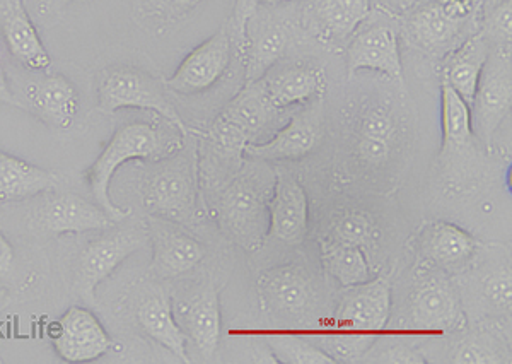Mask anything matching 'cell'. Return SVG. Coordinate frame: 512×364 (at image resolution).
Here are the masks:
<instances>
[{"mask_svg": "<svg viewBox=\"0 0 512 364\" xmlns=\"http://www.w3.org/2000/svg\"><path fill=\"white\" fill-rule=\"evenodd\" d=\"M391 315V284L386 277L345 289L328 334L321 347L335 363H354L366 358L374 339L388 325Z\"/></svg>", "mask_w": 512, "mask_h": 364, "instance_id": "6da1fadb", "label": "cell"}, {"mask_svg": "<svg viewBox=\"0 0 512 364\" xmlns=\"http://www.w3.org/2000/svg\"><path fill=\"white\" fill-rule=\"evenodd\" d=\"M483 0H417L408 7L405 31L425 52L449 53L465 42V31L478 24Z\"/></svg>", "mask_w": 512, "mask_h": 364, "instance_id": "7a4b0ae2", "label": "cell"}, {"mask_svg": "<svg viewBox=\"0 0 512 364\" xmlns=\"http://www.w3.org/2000/svg\"><path fill=\"white\" fill-rule=\"evenodd\" d=\"M161 147L158 130L144 122H134L117 130L111 137L98 159L88 171L89 188L94 202L103 207L115 223H122L128 218L130 211L115 206L110 197L111 180L118 168L134 159H149L156 156Z\"/></svg>", "mask_w": 512, "mask_h": 364, "instance_id": "3957f363", "label": "cell"}, {"mask_svg": "<svg viewBox=\"0 0 512 364\" xmlns=\"http://www.w3.org/2000/svg\"><path fill=\"white\" fill-rule=\"evenodd\" d=\"M98 108L108 115L127 108L156 112L178 127L181 134H187L178 110L164 93L163 84L135 67H115L103 74L98 84Z\"/></svg>", "mask_w": 512, "mask_h": 364, "instance_id": "277c9868", "label": "cell"}, {"mask_svg": "<svg viewBox=\"0 0 512 364\" xmlns=\"http://www.w3.org/2000/svg\"><path fill=\"white\" fill-rule=\"evenodd\" d=\"M511 106V45L492 47L470 105L473 137L490 146L495 132L511 112Z\"/></svg>", "mask_w": 512, "mask_h": 364, "instance_id": "5b68a950", "label": "cell"}, {"mask_svg": "<svg viewBox=\"0 0 512 364\" xmlns=\"http://www.w3.org/2000/svg\"><path fill=\"white\" fill-rule=\"evenodd\" d=\"M149 243L147 228L115 229L82 250L74 274V291L86 305H96V288L117 271L118 265Z\"/></svg>", "mask_w": 512, "mask_h": 364, "instance_id": "8992f818", "label": "cell"}, {"mask_svg": "<svg viewBox=\"0 0 512 364\" xmlns=\"http://www.w3.org/2000/svg\"><path fill=\"white\" fill-rule=\"evenodd\" d=\"M233 59V36L227 30L217 31L188 53L175 74L166 81V88L183 96H195L214 88Z\"/></svg>", "mask_w": 512, "mask_h": 364, "instance_id": "52a82bcc", "label": "cell"}, {"mask_svg": "<svg viewBox=\"0 0 512 364\" xmlns=\"http://www.w3.org/2000/svg\"><path fill=\"white\" fill-rule=\"evenodd\" d=\"M221 223L231 240L248 252L262 247L268 233V202L248 180H236L221 200Z\"/></svg>", "mask_w": 512, "mask_h": 364, "instance_id": "ba28073f", "label": "cell"}, {"mask_svg": "<svg viewBox=\"0 0 512 364\" xmlns=\"http://www.w3.org/2000/svg\"><path fill=\"white\" fill-rule=\"evenodd\" d=\"M410 327L424 334H443L465 323L460 298L444 277H425L415 284L408 305Z\"/></svg>", "mask_w": 512, "mask_h": 364, "instance_id": "9c48e42d", "label": "cell"}, {"mask_svg": "<svg viewBox=\"0 0 512 364\" xmlns=\"http://www.w3.org/2000/svg\"><path fill=\"white\" fill-rule=\"evenodd\" d=\"M52 346L65 363H91L103 358L113 341L93 312L70 306L57 323Z\"/></svg>", "mask_w": 512, "mask_h": 364, "instance_id": "30bf717a", "label": "cell"}, {"mask_svg": "<svg viewBox=\"0 0 512 364\" xmlns=\"http://www.w3.org/2000/svg\"><path fill=\"white\" fill-rule=\"evenodd\" d=\"M147 236L152 247V271L158 276H183L204 260V245L176 228L175 221L151 216Z\"/></svg>", "mask_w": 512, "mask_h": 364, "instance_id": "8fae6325", "label": "cell"}, {"mask_svg": "<svg viewBox=\"0 0 512 364\" xmlns=\"http://www.w3.org/2000/svg\"><path fill=\"white\" fill-rule=\"evenodd\" d=\"M320 141V117L315 110H308L296 113L270 141L246 142L241 151L256 161H297L313 153Z\"/></svg>", "mask_w": 512, "mask_h": 364, "instance_id": "7c38bea8", "label": "cell"}, {"mask_svg": "<svg viewBox=\"0 0 512 364\" xmlns=\"http://www.w3.org/2000/svg\"><path fill=\"white\" fill-rule=\"evenodd\" d=\"M309 204L303 185L280 173L268 200V233L287 245H299L308 235Z\"/></svg>", "mask_w": 512, "mask_h": 364, "instance_id": "4fadbf2b", "label": "cell"}, {"mask_svg": "<svg viewBox=\"0 0 512 364\" xmlns=\"http://www.w3.org/2000/svg\"><path fill=\"white\" fill-rule=\"evenodd\" d=\"M146 207L152 216L169 221H187L195 207V187L187 163L169 165L152 175L144 192Z\"/></svg>", "mask_w": 512, "mask_h": 364, "instance_id": "5bb4252c", "label": "cell"}, {"mask_svg": "<svg viewBox=\"0 0 512 364\" xmlns=\"http://www.w3.org/2000/svg\"><path fill=\"white\" fill-rule=\"evenodd\" d=\"M347 69L350 76L367 69L402 81V57L395 30L390 26L376 24L354 33L347 47Z\"/></svg>", "mask_w": 512, "mask_h": 364, "instance_id": "9a60e30c", "label": "cell"}, {"mask_svg": "<svg viewBox=\"0 0 512 364\" xmlns=\"http://www.w3.org/2000/svg\"><path fill=\"white\" fill-rule=\"evenodd\" d=\"M477 248V240L470 233L448 221L425 224L417 233L420 259L441 271H454L468 264Z\"/></svg>", "mask_w": 512, "mask_h": 364, "instance_id": "2e32d148", "label": "cell"}, {"mask_svg": "<svg viewBox=\"0 0 512 364\" xmlns=\"http://www.w3.org/2000/svg\"><path fill=\"white\" fill-rule=\"evenodd\" d=\"M0 33L12 57L31 71H48L50 53L41 42L23 0L0 2Z\"/></svg>", "mask_w": 512, "mask_h": 364, "instance_id": "e0dca14e", "label": "cell"}, {"mask_svg": "<svg viewBox=\"0 0 512 364\" xmlns=\"http://www.w3.org/2000/svg\"><path fill=\"white\" fill-rule=\"evenodd\" d=\"M41 221L53 235H81L115 226L110 214L96 202L77 194H57L47 200Z\"/></svg>", "mask_w": 512, "mask_h": 364, "instance_id": "ac0fdd59", "label": "cell"}, {"mask_svg": "<svg viewBox=\"0 0 512 364\" xmlns=\"http://www.w3.org/2000/svg\"><path fill=\"white\" fill-rule=\"evenodd\" d=\"M30 110L53 129L65 130L74 124L79 112V94L62 74L45 76L26 88Z\"/></svg>", "mask_w": 512, "mask_h": 364, "instance_id": "d6986e66", "label": "cell"}, {"mask_svg": "<svg viewBox=\"0 0 512 364\" xmlns=\"http://www.w3.org/2000/svg\"><path fill=\"white\" fill-rule=\"evenodd\" d=\"M263 93L275 110L289 106L306 105L325 91V77L320 69L308 65H287L284 69L272 67L260 79Z\"/></svg>", "mask_w": 512, "mask_h": 364, "instance_id": "ffe728a7", "label": "cell"}, {"mask_svg": "<svg viewBox=\"0 0 512 364\" xmlns=\"http://www.w3.org/2000/svg\"><path fill=\"white\" fill-rule=\"evenodd\" d=\"M274 106L270 105L267 96L263 93L260 81L246 84V88L238 94L236 100L231 101L221 118L217 120V127L222 137L246 144V137L255 136L265 125L272 122L275 113Z\"/></svg>", "mask_w": 512, "mask_h": 364, "instance_id": "44dd1931", "label": "cell"}, {"mask_svg": "<svg viewBox=\"0 0 512 364\" xmlns=\"http://www.w3.org/2000/svg\"><path fill=\"white\" fill-rule=\"evenodd\" d=\"M181 329L192 339L205 358H212L219 347L221 337V303L216 288L198 291L181 306Z\"/></svg>", "mask_w": 512, "mask_h": 364, "instance_id": "7402d4cb", "label": "cell"}, {"mask_svg": "<svg viewBox=\"0 0 512 364\" xmlns=\"http://www.w3.org/2000/svg\"><path fill=\"white\" fill-rule=\"evenodd\" d=\"M256 288L263 305L274 312L301 313L311 301L308 277L292 265H282L262 272Z\"/></svg>", "mask_w": 512, "mask_h": 364, "instance_id": "603a6c76", "label": "cell"}, {"mask_svg": "<svg viewBox=\"0 0 512 364\" xmlns=\"http://www.w3.org/2000/svg\"><path fill=\"white\" fill-rule=\"evenodd\" d=\"M490 45L487 38L477 31L466 38L465 42L451 50L443 67V81L460 94L461 98L472 105L477 91L478 79L482 74L485 60L489 57Z\"/></svg>", "mask_w": 512, "mask_h": 364, "instance_id": "cb8c5ba5", "label": "cell"}, {"mask_svg": "<svg viewBox=\"0 0 512 364\" xmlns=\"http://www.w3.org/2000/svg\"><path fill=\"white\" fill-rule=\"evenodd\" d=\"M59 175L0 151V202L31 199L59 185Z\"/></svg>", "mask_w": 512, "mask_h": 364, "instance_id": "d4e9b609", "label": "cell"}, {"mask_svg": "<svg viewBox=\"0 0 512 364\" xmlns=\"http://www.w3.org/2000/svg\"><path fill=\"white\" fill-rule=\"evenodd\" d=\"M137 322L152 341L166 347L183 363H190L187 334L181 329L175 310L164 294H154L140 303Z\"/></svg>", "mask_w": 512, "mask_h": 364, "instance_id": "484cf974", "label": "cell"}, {"mask_svg": "<svg viewBox=\"0 0 512 364\" xmlns=\"http://www.w3.org/2000/svg\"><path fill=\"white\" fill-rule=\"evenodd\" d=\"M321 262L325 271L344 289L354 288L374 277L366 253L355 245L333 240L323 241Z\"/></svg>", "mask_w": 512, "mask_h": 364, "instance_id": "4316f807", "label": "cell"}, {"mask_svg": "<svg viewBox=\"0 0 512 364\" xmlns=\"http://www.w3.org/2000/svg\"><path fill=\"white\" fill-rule=\"evenodd\" d=\"M396 139L395 120L384 108H369L361 118L357 153L367 165H383Z\"/></svg>", "mask_w": 512, "mask_h": 364, "instance_id": "83f0119b", "label": "cell"}, {"mask_svg": "<svg viewBox=\"0 0 512 364\" xmlns=\"http://www.w3.org/2000/svg\"><path fill=\"white\" fill-rule=\"evenodd\" d=\"M287 48V33L279 24H265L246 50V84L256 83L277 65Z\"/></svg>", "mask_w": 512, "mask_h": 364, "instance_id": "f1b7e54d", "label": "cell"}, {"mask_svg": "<svg viewBox=\"0 0 512 364\" xmlns=\"http://www.w3.org/2000/svg\"><path fill=\"white\" fill-rule=\"evenodd\" d=\"M441 106L444 149L465 146L473 137L470 105L448 83L441 81Z\"/></svg>", "mask_w": 512, "mask_h": 364, "instance_id": "f546056e", "label": "cell"}, {"mask_svg": "<svg viewBox=\"0 0 512 364\" xmlns=\"http://www.w3.org/2000/svg\"><path fill=\"white\" fill-rule=\"evenodd\" d=\"M371 12V0H321L320 18L330 35L345 40L359 30Z\"/></svg>", "mask_w": 512, "mask_h": 364, "instance_id": "4dcf8cb0", "label": "cell"}, {"mask_svg": "<svg viewBox=\"0 0 512 364\" xmlns=\"http://www.w3.org/2000/svg\"><path fill=\"white\" fill-rule=\"evenodd\" d=\"M268 347L275 359L284 364H335L328 354L304 337L292 334H274L268 337Z\"/></svg>", "mask_w": 512, "mask_h": 364, "instance_id": "1f68e13d", "label": "cell"}, {"mask_svg": "<svg viewBox=\"0 0 512 364\" xmlns=\"http://www.w3.org/2000/svg\"><path fill=\"white\" fill-rule=\"evenodd\" d=\"M482 33L492 47L511 45L512 2L511 0H492L482 7Z\"/></svg>", "mask_w": 512, "mask_h": 364, "instance_id": "d6a6232c", "label": "cell"}, {"mask_svg": "<svg viewBox=\"0 0 512 364\" xmlns=\"http://www.w3.org/2000/svg\"><path fill=\"white\" fill-rule=\"evenodd\" d=\"M374 224L366 214L361 212H347L333 223L330 235L326 240L340 241L355 247H367L373 243Z\"/></svg>", "mask_w": 512, "mask_h": 364, "instance_id": "836d02e7", "label": "cell"}, {"mask_svg": "<svg viewBox=\"0 0 512 364\" xmlns=\"http://www.w3.org/2000/svg\"><path fill=\"white\" fill-rule=\"evenodd\" d=\"M147 11L161 18H178L193 11L202 0H142Z\"/></svg>", "mask_w": 512, "mask_h": 364, "instance_id": "e575fe53", "label": "cell"}, {"mask_svg": "<svg viewBox=\"0 0 512 364\" xmlns=\"http://www.w3.org/2000/svg\"><path fill=\"white\" fill-rule=\"evenodd\" d=\"M262 0H238L236 7H234L233 19H231V26H233V42L234 38L238 40V45H243L246 42V26L250 23L251 18L255 16L258 4Z\"/></svg>", "mask_w": 512, "mask_h": 364, "instance_id": "d590c367", "label": "cell"}, {"mask_svg": "<svg viewBox=\"0 0 512 364\" xmlns=\"http://www.w3.org/2000/svg\"><path fill=\"white\" fill-rule=\"evenodd\" d=\"M454 363H501L502 359L497 358L495 351H490L489 347L483 342L473 341L458 349V353L454 356Z\"/></svg>", "mask_w": 512, "mask_h": 364, "instance_id": "8d00e7d4", "label": "cell"}, {"mask_svg": "<svg viewBox=\"0 0 512 364\" xmlns=\"http://www.w3.org/2000/svg\"><path fill=\"white\" fill-rule=\"evenodd\" d=\"M366 356H374V358H366V361H371V363H425V359L422 358L419 353H415V351H412V349H407V347L403 346L388 347V349L379 351V353L376 354L367 353Z\"/></svg>", "mask_w": 512, "mask_h": 364, "instance_id": "74e56055", "label": "cell"}, {"mask_svg": "<svg viewBox=\"0 0 512 364\" xmlns=\"http://www.w3.org/2000/svg\"><path fill=\"white\" fill-rule=\"evenodd\" d=\"M485 291H487L489 300L492 301L495 306H501V308L511 306L512 289L509 272H501V274L492 276V279L487 282Z\"/></svg>", "mask_w": 512, "mask_h": 364, "instance_id": "f35d334b", "label": "cell"}, {"mask_svg": "<svg viewBox=\"0 0 512 364\" xmlns=\"http://www.w3.org/2000/svg\"><path fill=\"white\" fill-rule=\"evenodd\" d=\"M14 259H16L14 248H12L6 236L0 233V277L11 274L12 269H14Z\"/></svg>", "mask_w": 512, "mask_h": 364, "instance_id": "ab89813d", "label": "cell"}, {"mask_svg": "<svg viewBox=\"0 0 512 364\" xmlns=\"http://www.w3.org/2000/svg\"><path fill=\"white\" fill-rule=\"evenodd\" d=\"M0 103H2V105L16 106V108L24 110L23 103L12 93L9 81H7L6 71H4L2 64H0Z\"/></svg>", "mask_w": 512, "mask_h": 364, "instance_id": "60d3db41", "label": "cell"}, {"mask_svg": "<svg viewBox=\"0 0 512 364\" xmlns=\"http://www.w3.org/2000/svg\"><path fill=\"white\" fill-rule=\"evenodd\" d=\"M36 2H38L40 9L48 12V14H53V12H59L60 9H64L72 0H36Z\"/></svg>", "mask_w": 512, "mask_h": 364, "instance_id": "b9f144b4", "label": "cell"}, {"mask_svg": "<svg viewBox=\"0 0 512 364\" xmlns=\"http://www.w3.org/2000/svg\"><path fill=\"white\" fill-rule=\"evenodd\" d=\"M417 0H398V4L402 7L403 11H407L408 7L414 6Z\"/></svg>", "mask_w": 512, "mask_h": 364, "instance_id": "7bdbcfd3", "label": "cell"}, {"mask_svg": "<svg viewBox=\"0 0 512 364\" xmlns=\"http://www.w3.org/2000/svg\"><path fill=\"white\" fill-rule=\"evenodd\" d=\"M485 2H492V0H483V4H485Z\"/></svg>", "mask_w": 512, "mask_h": 364, "instance_id": "ee69618b", "label": "cell"}]
</instances>
